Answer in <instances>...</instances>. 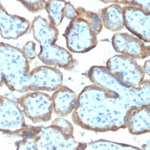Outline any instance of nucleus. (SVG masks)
<instances>
[{"label":"nucleus","instance_id":"f257e3e1","mask_svg":"<svg viewBox=\"0 0 150 150\" xmlns=\"http://www.w3.org/2000/svg\"><path fill=\"white\" fill-rule=\"evenodd\" d=\"M35 39L40 43L41 48H47L48 51L40 53L38 56L47 54L40 59L45 64L59 67L67 70H72L78 64L72 54L64 48L59 46L55 43L59 34L56 27L48 22L41 16L35 18L32 23Z\"/></svg>","mask_w":150,"mask_h":150},{"label":"nucleus","instance_id":"f03ea898","mask_svg":"<svg viewBox=\"0 0 150 150\" xmlns=\"http://www.w3.org/2000/svg\"><path fill=\"white\" fill-rule=\"evenodd\" d=\"M63 36L66 39L69 50L74 53H86L97 45V35L88 21L80 16L71 21Z\"/></svg>","mask_w":150,"mask_h":150},{"label":"nucleus","instance_id":"7ed1b4c3","mask_svg":"<svg viewBox=\"0 0 150 150\" xmlns=\"http://www.w3.org/2000/svg\"><path fill=\"white\" fill-rule=\"evenodd\" d=\"M109 72L124 84L136 86L144 80L145 72L135 59L125 55H118L107 62Z\"/></svg>","mask_w":150,"mask_h":150},{"label":"nucleus","instance_id":"20e7f679","mask_svg":"<svg viewBox=\"0 0 150 150\" xmlns=\"http://www.w3.org/2000/svg\"><path fill=\"white\" fill-rule=\"evenodd\" d=\"M26 116L33 123L49 121L52 117L53 104L52 98L40 92L30 93L18 100Z\"/></svg>","mask_w":150,"mask_h":150},{"label":"nucleus","instance_id":"39448f33","mask_svg":"<svg viewBox=\"0 0 150 150\" xmlns=\"http://www.w3.org/2000/svg\"><path fill=\"white\" fill-rule=\"evenodd\" d=\"M63 75L51 67L40 66L32 71L28 76L25 92L28 91H55L62 85Z\"/></svg>","mask_w":150,"mask_h":150},{"label":"nucleus","instance_id":"423d86ee","mask_svg":"<svg viewBox=\"0 0 150 150\" xmlns=\"http://www.w3.org/2000/svg\"><path fill=\"white\" fill-rule=\"evenodd\" d=\"M124 22L127 29L146 42H150V11L135 6H126Z\"/></svg>","mask_w":150,"mask_h":150},{"label":"nucleus","instance_id":"0eeeda50","mask_svg":"<svg viewBox=\"0 0 150 150\" xmlns=\"http://www.w3.org/2000/svg\"><path fill=\"white\" fill-rule=\"evenodd\" d=\"M112 44L117 52L134 59H143L150 56L149 46H146L142 40L126 33L115 34Z\"/></svg>","mask_w":150,"mask_h":150},{"label":"nucleus","instance_id":"6e6552de","mask_svg":"<svg viewBox=\"0 0 150 150\" xmlns=\"http://www.w3.org/2000/svg\"><path fill=\"white\" fill-rule=\"evenodd\" d=\"M30 23L24 18L10 15L1 7V32L4 39H17L26 34L30 27Z\"/></svg>","mask_w":150,"mask_h":150},{"label":"nucleus","instance_id":"1a4fd4ad","mask_svg":"<svg viewBox=\"0 0 150 150\" xmlns=\"http://www.w3.org/2000/svg\"><path fill=\"white\" fill-rule=\"evenodd\" d=\"M52 100L54 112L61 117L69 114L78 105L76 94L65 86H61L53 94Z\"/></svg>","mask_w":150,"mask_h":150},{"label":"nucleus","instance_id":"9d476101","mask_svg":"<svg viewBox=\"0 0 150 150\" xmlns=\"http://www.w3.org/2000/svg\"><path fill=\"white\" fill-rule=\"evenodd\" d=\"M101 17L104 27L112 32L120 31L124 26V9L118 4L103 9Z\"/></svg>","mask_w":150,"mask_h":150},{"label":"nucleus","instance_id":"9b49d317","mask_svg":"<svg viewBox=\"0 0 150 150\" xmlns=\"http://www.w3.org/2000/svg\"><path fill=\"white\" fill-rule=\"evenodd\" d=\"M67 2L65 1H45V9L48 13L50 23L55 27L59 26L65 17Z\"/></svg>","mask_w":150,"mask_h":150},{"label":"nucleus","instance_id":"f8f14e48","mask_svg":"<svg viewBox=\"0 0 150 150\" xmlns=\"http://www.w3.org/2000/svg\"><path fill=\"white\" fill-rule=\"evenodd\" d=\"M76 10L78 15L84 18L88 21L96 35L101 32L103 28V23L98 14L94 12L85 10L82 7L78 8Z\"/></svg>","mask_w":150,"mask_h":150},{"label":"nucleus","instance_id":"ddd939ff","mask_svg":"<svg viewBox=\"0 0 150 150\" xmlns=\"http://www.w3.org/2000/svg\"><path fill=\"white\" fill-rule=\"evenodd\" d=\"M24 7L32 13H37L45 9V1H19Z\"/></svg>","mask_w":150,"mask_h":150},{"label":"nucleus","instance_id":"4468645a","mask_svg":"<svg viewBox=\"0 0 150 150\" xmlns=\"http://www.w3.org/2000/svg\"><path fill=\"white\" fill-rule=\"evenodd\" d=\"M35 46L36 45L32 41H30L27 43L26 46L24 47L23 51L25 56L31 59H34L36 57Z\"/></svg>","mask_w":150,"mask_h":150},{"label":"nucleus","instance_id":"2eb2a0df","mask_svg":"<svg viewBox=\"0 0 150 150\" xmlns=\"http://www.w3.org/2000/svg\"><path fill=\"white\" fill-rule=\"evenodd\" d=\"M144 69V71H145L144 72H146L148 75H150V60L146 62Z\"/></svg>","mask_w":150,"mask_h":150}]
</instances>
